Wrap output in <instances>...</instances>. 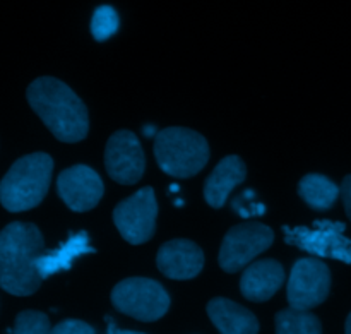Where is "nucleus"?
<instances>
[{"mask_svg":"<svg viewBox=\"0 0 351 334\" xmlns=\"http://www.w3.org/2000/svg\"><path fill=\"white\" fill-rule=\"evenodd\" d=\"M27 102L62 143H79L88 136V110L65 82L55 77L36 79L27 88Z\"/></svg>","mask_w":351,"mask_h":334,"instance_id":"f03ea898","label":"nucleus"},{"mask_svg":"<svg viewBox=\"0 0 351 334\" xmlns=\"http://www.w3.org/2000/svg\"><path fill=\"white\" fill-rule=\"evenodd\" d=\"M93 250L95 249L89 246L88 233H74L55 250L41 254L40 259H38V273L45 280V278L51 276L58 271L69 270L77 257L84 256V254H91Z\"/></svg>","mask_w":351,"mask_h":334,"instance_id":"dca6fc26","label":"nucleus"},{"mask_svg":"<svg viewBox=\"0 0 351 334\" xmlns=\"http://www.w3.org/2000/svg\"><path fill=\"white\" fill-rule=\"evenodd\" d=\"M51 334H96L95 329L77 319H67L51 329Z\"/></svg>","mask_w":351,"mask_h":334,"instance_id":"412c9836","label":"nucleus"},{"mask_svg":"<svg viewBox=\"0 0 351 334\" xmlns=\"http://www.w3.org/2000/svg\"><path fill=\"white\" fill-rule=\"evenodd\" d=\"M105 167L110 177L122 185H132L143 178L146 158L136 134L119 130L110 137L105 150Z\"/></svg>","mask_w":351,"mask_h":334,"instance_id":"9d476101","label":"nucleus"},{"mask_svg":"<svg viewBox=\"0 0 351 334\" xmlns=\"http://www.w3.org/2000/svg\"><path fill=\"white\" fill-rule=\"evenodd\" d=\"M283 281L285 271L278 261H256L243 271L240 290L247 300L266 302L280 290Z\"/></svg>","mask_w":351,"mask_h":334,"instance_id":"ddd939ff","label":"nucleus"},{"mask_svg":"<svg viewBox=\"0 0 351 334\" xmlns=\"http://www.w3.org/2000/svg\"><path fill=\"white\" fill-rule=\"evenodd\" d=\"M341 198L343 202H345V209H346V215L351 219V175L343 180L341 184Z\"/></svg>","mask_w":351,"mask_h":334,"instance_id":"4be33fe9","label":"nucleus"},{"mask_svg":"<svg viewBox=\"0 0 351 334\" xmlns=\"http://www.w3.org/2000/svg\"><path fill=\"white\" fill-rule=\"evenodd\" d=\"M285 240L312 256L351 264V239L345 235L343 223L315 222L311 228H285Z\"/></svg>","mask_w":351,"mask_h":334,"instance_id":"0eeeda50","label":"nucleus"},{"mask_svg":"<svg viewBox=\"0 0 351 334\" xmlns=\"http://www.w3.org/2000/svg\"><path fill=\"white\" fill-rule=\"evenodd\" d=\"M331 273L322 261L300 259L288 280V302L291 309L311 311L328 298Z\"/></svg>","mask_w":351,"mask_h":334,"instance_id":"1a4fd4ad","label":"nucleus"},{"mask_svg":"<svg viewBox=\"0 0 351 334\" xmlns=\"http://www.w3.org/2000/svg\"><path fill=\"white\" fill-rule=\"evenodd\" d=\"M120 19L117 10L112 5H99L95 10L91 19V34L95 40L105 41L117 33Z\"/></svg>","mask_w":351,"mask_h":334,"instance_id":"6ab92c4d","label":"nucleus"},{"mask_svg":"<svg viewBox=\"0 0 351 334\" xmlns=\"http://www.w3.org/2000/svg\"><path fill=\"white\" fill-rule=\"evenodd\" d=\"M53 160L47 153L19 158L0 182V202L10 213L33 209L40 204L50 187Z\"/></svg>","mask_w":351,"mask_h":334,"instance_id":"7ed1b4c3","label":"nucleus"},{"mask_svg":"<svg viewBox=\"0 0 351 334\" xmlns=\"http://www.w3.org/2000/svg\"><path fill=\"white\" fill-rule=\"evenodd\" d=\"M245 163L239 156H226L213 170L204 185V198L211 208H223L237 185L245 180Z\"/></svg>","mask_w":351,"mask_h":334,"instance_id":"4468645a","label":"nucleus"},{"mask_svg":"<svg viewBox=\"0 0 351 334\" xmlns=\"http://www.w3.org/2000/svg\"><path fill=\"white\" fill-rule=\"evenodd\" d=\"M346 334H351V314L346 319Z\"/></svg>","mask_w":351,"mask_h":334,"instance_id":"b1692460","label":"nucleus"},{"mask_svg":"<svg viewBox=\"0 0 351 334\" xmlns=\"http://www.w3.org/2000/svg\"><path fill=\"white\" fill-rule=\"evenodd\" d=\"M12 334H51V326L43 312L24 311L16 318Z\"/></svg>","mask_w":351,"mask_h":334,"instance_id":"aec40b11","label":"nucleus"},{"mask_svg":"<svg viewBox=\"0 0 351 334\" xmlns=\"http://www.w3.org/2000/svg\"><path fill=\"white\" fill-rule=\"evenodd\" d=\"M154 156L167 175L189 178L197 175L209 160L208 141L184 127H170L156 134Z\"/></svg>","mask_w":351,"mask_h":334,"instance_id":"20e7f679","label":"nucleus"},{"mask_svg":"<svg viewBox=\"0 0 351 334\" xmlns=\"http://www.w3.org/2000/svg\"><path fill=\"white\" fill-rule=\"evenodd\" d=\"M208 315L221 334H257L259 321L245 307L228 298H215L208 304Z\"/></svg>","mask_w":351,"mask_h":334,"instance_id":"2eb2a0df","label":"nucleus"},{"mask_svg":"<svg viewBox=\"0 0 351 334\" xmlns=\"http://www.w3.org/2000/svg\"><path fill=\"white\" fill-rule=\"evenodd\" d=\"M298 194L312 209L326 211V209L332 208L335 202L338 201L341 189L324 175L311 174L305 175L298 184Z\"/></svg>","mask_w":351,"mask_h":334,"instance_id":"f3484780","label":"nucleus"},{"mask_svg":"<svg viewBox=\"0 0 351 334\" xmlns=\"http://www.w3.org/2000/svg\"><path fill=\"white\" fill-rule=\"evenodd\" d=\"M112 304L117 311L137 321L153 322L167 314L170 297L158 281L149 278H129L113 288Z\"/></svg>","mask_w":351,"mask_h":334,"instance_id":"39448f33","label":"nucleus"},{"mask_svg":"<svg viewBox=\"0 0 351 334\" xmlns=\"http://www.w3.org/2000/svg\"><path fill=\"white\" fill-rule=\"evenodd\" d=\"M273 240V230L259 222H247L233 226L223 239L219 266L226 273H237L269 249Z\"/></svg>","mask_w":351,"mask_h":334,"instance_id":"423d86ee","label":"nucleus"},{"mask_svg":"<svg viewBox=\"0 0 351 334\" xmlns=\"http://www.w3.org/2000/svg\"><path fill=\"white\" fill-rule=\"evenodd\" d=\"M158 270L171 280H192L204 267L201 247L191 240H170L158 250Z\"/></svg>","mask_w":351,"mask_h":334,"instance_id":"f8f14e48","label":"nucleus"},{"mask_svg":"<svg viewBox=\"0 0 351 334\" xmlns=\"http://www.w3.org/2000/svg\"><path fill=\"white\" fill-rule=\"evenodd\" d=\"M156 216V195L153 189L144 187L117 206L113 211V222L127 242L139 246L154 235Z\"/></svg>","mask_w":351,"mask_h":334,"instance_id":"6e6552de","label":"nucleus"},{"mask_svg":"<svg viewBox=\"0 0 351 334\" xmlns=\"http://www.w3.org/2000/svg\"><path fill=\"white\" fill-rule=\"evenodd\" d=\"M57 191L62 201L72 211L84 213L98 206L105 187L99 175L93 168L86 165H74L58 175Z\"/></svg>","mask_w":351,"mask_h":334,"instance_id":"9b49d317","label":"nucleus"},{"mask_svg":"<svg viewBox=\"0 0 351 334\" xmlns=\"http://www.w3.org/2000/svg\"><path fill=\"white\" fill-rule=\"evenodd\" d=\"M110 322L108 328V334H144V333H137V331H125V329H117L115 324L112 322V319H106Z\"/></svg>","mask_w":351,"mask_h":334,"instance_id":"5701e85b","label":"nucleus"},{"mask_svg":"<svg viewBox=\"0 0 351 334\" xmlns=\"http://www.w3.org/2000/svg\"><path fill=\"white\" fill-rule=\"evenodd\" d=\"M45 240L33 223L14 222L0 232V287L16 297H27L40 288L38 259Z\"/></svg>","mask_w":351,"mask_h":334,"instance_id":"f257e3e1","label":"nucleus"},{"mask_svg":"<svg viewBox=\"0 0 351 334\" xmlns=\"http://www.w3.org/2000/svg\"><path fill=\"white\" fill-rule=\"evenodd\" d=\"M276 334H322L321 321L308 311L285 309L276 315Z\"/></svg>","mask_w":351,"mask_h":334,"instance_id":"a211bd4d","label":"nucleus"}]
</instances>
